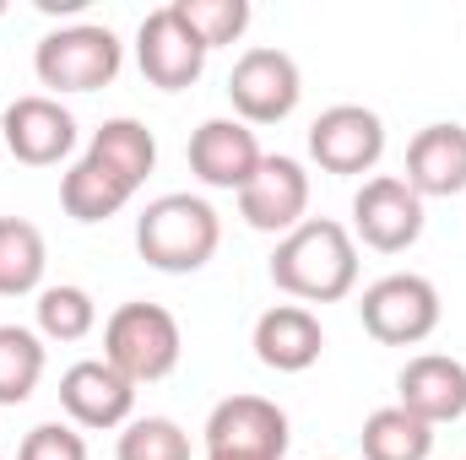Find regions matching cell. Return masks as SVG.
I'll return each mask as SVG.
<instances>
[{
    "instance_id": "obj_1",
    "label": "cell",
    "mask_w": 466,
    "mask_h": 460,
    "mask_svg": "<svg viewBox=\"0 0 466 460\" xmlns=\"http://www.w3.org/2000/svg\"><path fill=\"white\" fill-rule=\"evenodd\" d=\"M271 282L304 304H337L358 287V244L331 217H304L293 233H282L271 255Z\"/></svg>"
},
{
    "instance_id": "obj_2",
    "label": "cell",
    "mask_w": 466,
    "mask_h": 460,
    "mask_svg": "<svg viewBox=\"0 0 466 460\" xmlns=\"http://www.w3.org/2000/svg\"><path fill=\"white\" fill-rule=\"evenodd\" d=\"M223 244V223H218V206L190 195V190H174V195H157L141 217H136V249L152 271H168V276H190L201 271Z\"/></svg>"
},
{
    "instance_id": "obj_3",
    "label": "cell",
    "mask_w": 466,
    "mask_h": 460,
    "mask_svg": "<svg viewBox=\"0 0 466 460\" xmlns=\"http://www.w3.org/2000/svg\"><path fill=\"white\" fill-rule=\"evenodd\" d=\"M179 320L163 309V304H147V298H130L119 304L104 325V363H115L130 385H152V379H168L174 363H179Z\"/></svg>"
},
{
    "instance_id": "obj_4",
    "label": "cell",
    "mask_w": 466,
    "mask_h": 460,
    "mask_svg": "<svg viewBox=\"0 0 466 460\" xmlns=\"http://www.w3.org/2000/svg\"><path fill=\"white\" fill-rule=\"evenodd\" d=\"M119 60H125L119 38L109 27H98V22L55 27L33 49V71L55 93H98V87H109L119 76Z\"/></svg>"
},
{
    "instance_id": "obj_5",
    "label": "cell",
    "mask_w": 466,
    "mask_h": 460,
    "mask_svg": "<svg viewBox=\"0 0 466 460\" xmlns=\"http://www.w3.org/2000/svg\"><path fill=\"white\" fill-rule=\"evenodd\" d=\"M358 320L374 342L385 346H418L440 331V287L418 271H390L374 287H363Z\"/></svg>"
},
{
    "instance_id": "obj_6",
    "label": "cell",
    "mask_w": 466,
    "mask_h": 460,
    "mask_svg": "<svg viewBox=\"0 0 466 460\" xmlns=\"http://www.w3.org/2000/svg\"><path fill=\"white\" fill-rule=\"evenodd\" d=\"M299 93H304L299 60L288 49H271V44L244 49L228 71V98L244 125H277V119H288L299 109Z\"/></svg>"
},
{
    "instance_id": "obj_7",
    "label": "cell",
    "mask_w": 466,
    "mask_h": 460,
    "mask_svg": "<svg viewBox=\"0 0 466 460\" xmlns=\"http://www.w3.org/2000/svg\"><path fill=\"white\" fill-rule=\"evenodd\" d=\"M207 44L190 33V22L179 16V5H157L141 16L136 27V60H141V76L163 93H179L190 87L201 71H207Z\"/></svg>"
},
{
    "instance_id": "obj_8",
    "label": "cell",
    "mask_w": 466,
    "mask_h": 460,
    "mask_svg": "<svg viewBox=\"0 0 466 460\" xmlns=\"http://www.w3.org/2000/svg\"><path fill=\"white\" fill-rule=\"evenodd\" d=\"M207 450L212 455L282 460L288 455V412L266 395H228L207 417Z\"/></svg>"
},
{
    "instance_id": "obj_9",
    "label": "cell",
    "mask_w": 466,
    "mask_h": 460,
    "mask_svg": "<svg viewBox=\"0 0 466 460\" xmlns=\"http://www.w3.org/2000/svg\"><path fill=\"white\" fill-rule=\"evenodd\" d=\"M352 233L380 255H401L423 238V201L412 195L407 179L380 174L352 195Z\"/></svg>"
},
{
    "instance_id": "obj_10",
    "label": "cell",
    "mask_w": 466,
    "mask_h": 460,
    "mask_svg": "<svg viewBox=\"0 0 466 460\" xmlns=\"http://www.w3.org/2000/svg\"><path fill=\"white\" fill-rule=\"evenodd\" d=\"M309 212V174L299 157H260L255 179L238 190V217L255 233H293Z\"/></svg>"
},
{
    "instance_id": "obj_11",
    "label": "cell",
    "mask_w": 466,
    "mask_h": 460,
    "mask_svg": "<svg viewBox=\"0 0 466 460\" xmlns=\"http://www.w3.org/2000/svg\"><path fill=\"white\" fill-rule=\"evenodd\" d=\"M0 146L16 157V163H33V168H49L60 163L71 146H76V119L60 98H44V93H27L16 104H5L0 115Z\"/></svg>"
},
{
    "instance_id": "obj_12",
    "label": "cell",
    "mask_w": 466,
    "mask_h": 460,
    "mask_svg": "<svg viewBox=\"0 0 466 460\" xmlns=\"http://www.w3.org/2000/svg\"><path fill=\"white\" fill-rule=\"evenodd\" d=\"M385 152V119L363 104H337L309 125V157L326 174H369Z\"/></svg>"
},
{
    "instance_id": "obj_13",
    "label": "cell",
    "mask_w": 466,
    "mask_h": 460,
    "mask_svg": "<svg viewBox=\"0 0 466 460\" xmlns=\"http://www.w3.org/2000/svg\"><path fill=\"white\" fill-rule=\"evenodd\" d=\"M396 406L423 417L429 428L466 417V363L451 352H418L407 357V368L396 374Z\"/></svg>"
},
{
    "instance_id": "obj_14",
    "label": "cell",
    "mask_w": 466,
    "mask_h": 460,
    "mask_svg": "<svg viewBox=\"0 0 466 460\" xmlns=\"http://www.w3.org/2000/svg\"><path fill=\"white\" fill-rule=\"evenodd\" d=\"M60 406L71 412V423L82 428H119L130 423L136 406V385L104 357H82L60 374Z\"/></svg>"
},
{
    "instance_id": "obj_15",
    "label": "cell",
    "mask_w": 466,
    "mask_h": 460,
    "mask_svg": "<svg viewBox=\"0 0 466 460\" xmlns=\"http://www.w3.org/2000/svg\"><path fill=\"white\" fill-rule=\"evenodd\" d=\"M260 141L244 119H207L190 135V174L212 190H244L260 168Z\"/></svg>"
},
{
    "instance_id": "obj_16",
    "label": "cell",
    "mask_w": 466,
    "mask_h": 460,
    "mask_svg": "<svg viewBox=\"0 0 466 460\" xmlns=\"http://www.w3.org/2000/svg\"><path fill=\"white\" fill-rule=\"evenodd\" d=\"M407 185L418 201L466 190V125H423L407 146Z\"/></svg>"
},
{
    "instance_id": "obj_17",
    "label": "cell",
    "mask_w": 466,
    "mask_h": 460,
    "mask_svg": "<svg viewBox=\"0 0 466 460\" xmlns=\"http://www.w3.org/2000/svg\"><path fill=\"white\" fill-rule=\"evenodd\" d=\"M320 346H326V331H320V320L304 304H277V309H266L255 320V357L266 368H277V374L315 368Z\"/></svg>"
},
{
    "instance_id": "obj_18",
    "label": "cell",
    "mask_w": 466,
    "mask_h": 460,
    "mask_svg": "<svg viewBox=\"0 0 466 460\" xmlns=\"http://www.w3.org/2000/svg\"><path fill=\"white\" fill-rule=\"evenodd\" d=\"M87 157H93V163H104L115 179L130 185V190H141V185H147V174L157 168V141H152V130H147L141 119L119 115V119H104V125L93 130Z\"/></svg>"
},
{
    "instance_id": "obj_19",
    "label": "cell",
    "mask_w": 466,
    "mask_h": 460,
    "mask_svg": "<svg viewBox=\"0 0 466 460\" xmlns=\"http://www.w3.org/2000/svg\"><path fill=\"white\" fill-rule=\"evenodd\" d=\"M358 445H363V460H429L434 455V428L401 406H380V412H369Z\"/></svg>"
},
{
    "instance_id": "obj_20",
    "label": "cell",
    "mask_w": 466,
    "mask_h": 460,
    "mask_svg": "<svg viewBox=\"0 0 466 460\" xmlns=\"http://www.w3.org/2000/svg\"><path fill=\"white\" fill-rule=\"evenodd\" d=\"M130 195H136V190H130L125 179H115L104 163H93V157H82V163L60 179V206H66L76 223H109Z\"/></svg>"
},
{
    "instance_id": "obj_21",
    "label": "cell",
    "mask_w": 466,
    "mask_h": 460,
    "mask_svg": "<svg viewBox=\"0 0 466 460\" xmlns=\"http://www.w3.org/2000/svg\"><path fill=\"white\" fill-rule=\"evenodd\" d=\"M44 265H49L44 233L33 228L27 217H0V298L38 293Z\"/></svg>"
},
{
    "instance_id": "obj_22",
    "label": "cell",
    "mask_w": 466,
    "mask_h": 460,
    "mask_svg": "<svg viewBox=\"0 0 466 460\" xmlns=\"http://www.w3.org/2000/svg\"><path fill=\"white\" fill-rule=\"evenodd\" d=\"M44 379V336L27 325H0V406H22Z\"/></svg>"
},
{
    "instance_id": "obj_23",
    "label": "cell",
    "mask_w": 466,
    "mask_h": 460,
    "mask_svg": "<svg viewBox=\"0 0 466 460\" xmlns=\"http://www.w3.org/2000/svg\"><path fill=\"white\" fill-rule=\"evenodd\" d=\"M33 309H38V336H49V342H82V336L98 325V304H93V293L76 287V282L44 287Z\"/></svg>"
},
{
    "instance_id": "obj_24",
    "label": "cell",
    "mask_w": 466,
    "mask_h": 460,
    "mask_svg": "<svg viewBox=\"0 0 466 460\" xmlns=\"http://www.w3.org/2000/svg\"><path fill=\"white\" fill-rule=\"evenodd\" d=\"M119 460H190V434L174 417H136L119 434Z\"/></svg>"
},
{
    "instance_id": "obj_25",
    "label": "cell",
    "mask_w": 466,
    "mask_h": 460,
    "mask_svg": "<svg viewBox=\"0 0 466 460\" xmlns=\"http://www.w3.org/2000/svg\"><path fill=\"white\" fill-rule=\"evenodd\" d=\"M179 16L190 22V33L218 49V44H233L244 27H249V0H174Z\"/></svg>"
},
{
    "instance_id": "obj_26",
    "label": "cell",
    "mask_w": 466,
    "mask_h": 460,
    "mask_svg": "<svg viewBox=\"0 0 466 460\" xmlns=\"http://www.w3.org/2000/svg\"><path fill=\"white\" fill-rule=\"evenodd\" d=\"M16 460H87V439L76 428H66V423H38L22 439Z\"/></svg>"
},
{
    "instance_id": "obj_27",
    "label": "cell",
    "mask_w": 466,
    "mask_h": 460,
    "mask_svg": "<svg viewBox=\"0 0 466 460\" xmlns=\"http://www.w3.org/2000/svg\"><path fill=\"white\" fill-rule=\"evenodd\" d=\"M38 5H44V11H82L87 0H38Z\"/></svg>"
},
{
    "instance_id": "obj_28",
    "label": "cell",
    "mask_w": 466,
    "mask_h": 460,
    "mask_svg": "<svg viewBox=\"0 0 466 460\" xmlns=\"http://www.w3.org/2000/svg\"><path fill=\"white\" fill-rule=\"evenodd\" d=\"M207 460H249V455H212V450H207Z\"/></svg>"
},
{
    "instance_id": "obj_29",
    "label": "cell",
    "mask_w": 466,
    "mask_h": 460,
    "mask_svg": "<svg viewBox=\"0 0 466 460\" xmlns=\"http://www.w3.org/2000/svg\"><path fill=\"white\" fill-rule=\"evenodd\" d=\"M0 16H5V5H0Z\"/></svg>"
}]
</instances>
